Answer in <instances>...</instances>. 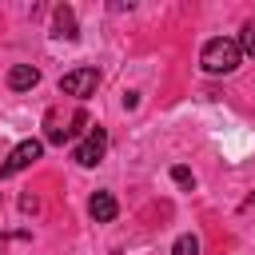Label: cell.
I'll return each mask as SVG.
<instances>
[{"label": "cell", "instance_id": "cell-1", "mask_svg": "<svg viewBox=\"0 0 255 255\" xmlns=\"http://www.w3.org/2000/svg\"><path fill=\"white\" fill-rule=\"evenodd\" d=\"M239 64H243V52H239V44H235L231 36H215V40H207L203 52H199V68H203L207 76H231Z\"/></svg>", "mask_w": 255, "mask_h": 255}, {"label": "cell", "instance_id": "cell-2", "mask_svg": "<svg viewBox=\"0 0 255 255\" xmlns=\"http://www.w3.org/2000/svg\"><path fill=\"white\" fill-rule=\"evenodd\" d=\"M40 155H44V139H20V143L4 155V163H0V179L20 175V171H24V167H32Z\"/></svg>", "mask_w": 255, "mask_h": 255}, {"label": "cell", "instance_id": "cell-3", "mask_svg": "<svg viewBox=\"0 0 255 255\" xmlns=\"http://www.w3.org/2000/svg\"><path fill=\"white\" fill-rule=\"evenodd\" d=\"M96 88H100V68H72V72L60 76V92H64V96L88 100Z\"/></svg>", "mask_w": 255, "mask_h": 255}, {"label": "cell", "instance_id": "cell-4", "mask_svg": "<svg viewBox=\"0 0 255 255\" xmlns=\"http://www.w3.org/2000/svg\"><path fill=\"white\" fill-rule=\"evenodd\" d=\"M104 155H108V131L96 124V128L76 143V163H80V167H96Z\"/></svg>", "mask_w": 255, "mask_h": 255}, {"label": "cell", "instance_id": "cell-5", "mask_svg": "<svg viewBox=\"0 0 255 255\" xmlns=\"http://www.w3.org/2000/svg\"><path fill=\"white\" fill-rule=\"evenodd\" d=\"M52 36H56V40H76V36H80L76 12H72L68 4H56V8H52Z\"/></svg>", "mask_w": 255, "mask_h": 255}, {"label": "cell", "instance_id": "cell-6", "mask_svg": "<svg viewBox=\"0 0 255 255\" xmlns=\"http://www.w3.org/2000/svg\"><path fill=\"white\" fill-rule=\"evenodd\" d=\"M36 84H40V68H32V64L8 68V88H12V92H28V88H36Z\"/></svg>", "mask_w": 255, "mask_h": 255}, {"label": "cell", "instance_id": "cell-7", "mask_svg": "<svg viewBox=\"0 0 255 255\" xmlns=\"http://www.w3.org/2000/svg\"><path fill=\"white\" fill-rule=\"evenodd\" d=\"M88 211H92V219H96V223H112L120 207H116V195H112V191H96V195H92V203H88Z\"/></svg>", "mask_w": 255, "mask_h": 255}, {"label": "cell", "instance_id": "cell-8", "mask_svg": "<svg viewBox=\"0 0 255 255\" xmlns=\"http://www.w3.org/2000/svg\"><path fill=\"white\" fill-rule=\"evenodd\" d=\"M171 255H199V239L187 231V235H179L175 243H171Z\"/></svg>", "mask_w": 255, "mask_h": 255}, {"label": "cell", "instance_id": "cell-9", "mask_svg": "<svg viewBox=\"0 0 255 255\" xmlns=\"http://www.w3.org/2000/svg\"><path fill=\"white\" fill-rule=\"evenodd\" d=\"M235 44H239V52H243V56H255V20H247V24H243V32H239V40H235Z\"/></svg>", "mask_w": 255, "mask_h": 255}, {"label": "cell", "instance_id": "cell-10", "mask_svg": "<svg viewBox=\"0 0 255 255\" xmlns=\"http://www.w3.org/2000/svg\"><path fill=\"white\" fill-rule=\"evenodd\" d=\"M171 179H175L179 187H195V175H191V171H187L183 163H179V167H171Z\"/></svg>", "mask_w": 255, "mask_h": 255}, {"label": "cell", "instance_id": "cell-11", "mask_svg": "<svg viewBox=\"0 0 255 255\" xmlns=\"http://www.w3.org/2000/svg\"><path fill=\"white\" fill-rule=\"evenodd\" d=\"M36 207H40V203H36V195H32V191H28V195H20V211H36Z\"/></svg>", "mask_w": 255, "mask_h": 255}, {"label": "cell", "instance_id": "cell-12", "mask_svg": "<svg viewBox=\"0 0 255 255\" xmlns=\"http://www.w3.org/2000/svg\"><path fill=\"white\" fill-rule=\"evenodd\" d=\"M0 255H4V235H0Z\"/></svg>", "mask_w": 255, "mask_h": 255}]
</instances>
